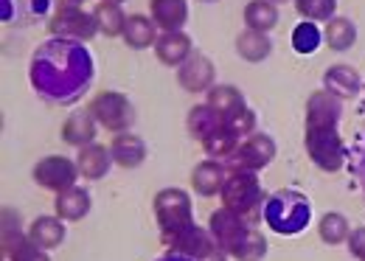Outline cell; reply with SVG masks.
<instances>
[{
	"instance_id": "29",
	"label": "cell",
	"mask_w": 365,
	"mask_h": 261,
	"mask_svg": "<svg viewBox=\"0 0 365 261\" xmlns=\"http://www.w3.org/2000/svg\"><path fill=\"white\" fill-rule=\"evenodd\" d=\"M323 40L331 51H349L357 43V29L349 17H331L323 29Z\"/></svg>"
},
{
	"instance_id": "17",
	"label": "cell",
	"mask_w": 365,
	"mask_h": 261,
	"mask_svg": "<svg viewBox=\"0 0 365 261\" xmlns=\"http://www.w3.org/2000/svg\"><path fill=\"white\" fill-rule=\"evenodd\" d=\"M149 17L160 31H180L188 23V3L185 0H152Z\"/></svg>"
},
{
	"instance_id": "10",
	"label": "cell",
	"mask_w": 365,
	"mask_h": 261,
	"mask_svg": "<svg viewBox=\"0 0 365 261\" xmlns=\"http://www.w3.org/2000/svg\"><path fill=\"white\" fill-rule=\"evenodd\" d=\"M76 174H79L76 160L62 158V155H48V158H43V160L34 166L31 177H34L37 185H43L48 191L59 194V191H68V188L76 185Z\"/></svg>"
},
{
	"instance_id": "31",
	"label": "cell",
	"mask_w": 365,
	"mask_h": 261,
	"mask_svg": "<svg viewBox=\"0 0 365 261\" xmlns=\"http://www.w3.org/2000/svg\"><path fill=\"white\" fill-rule=\"evenodd\" d=\"M318 233L326 245H343L351 236V227H349V219L343 217V214L329 211V214H323V219H320Z\"/></svg>"
},
{
	"instance_id": "34",
	"label": "cell",
	"mask_w": 365,
	"mask_h": 261,
	"mask_svg": "<svg viewBox=\"0 0 365 261\" xmlns=\"http://www.w3.org/2000/svg\"><path fill=\"white\" fill-rule=\"evenodd\" d=\"M320 43H323V34H320L318 23L304 20V23H298L292 29V48L298 53H315L320 48Z\"/></svg>"
},
{
	"instance_id": "8",
	"label": "cell",
	"mask_w": 365,
	"mask_h": 261,
	"mask_svg": "<svg viewBox=\"0 0 365 261\" xmlns=\"http://www.w3.org/2000/svg\"><path fill=\"white\" fill-rule=\"evenodd\" d=\"M275 158V140L264 132H253L247 138L239 140L236 152L228 158V169H247V172H259L264 169Z\"/></svg>"
},
{
	"instance_id": "33",
	"label": "cell",
	"mask_w": 365,
	"mask_h": 261,
	"mask_svg": "<svg viewBox=\"0 0 365 261\" xmlns=\"http://www.w3.org/2000/svg\"><path fill=\"white\" fill-rule=\"evenodd\" d=\"M205 104H211L220 116H225V113H230V110H236V107L245 104V96L233 85H214L208 90V96H205Z\"/></svg>"
},
{
	"instance_id": "7",
	"label": "cell",
	"mask_w": 365,
	"mask_h": 261,
	"mask_svg": "<svg viewBox=\"0 0 365 261\" xmlns=\"http://www.w3.org/2000/svg\"><path fill=\"white\" fill-rule=\"evenodd\" d=\"M48 31H51V37L88 43V40L96 37L98 23H96V14L85 11L82 6H68V9H56L53 11V17L48 20Z\"/></svg>"
},
{
	"instance_id": "19",
	"label": "cell",
	"mask_w": 365,
	"mask_h": 261,
	"mask_svg": "<svg viewBox=\"0 0 365 261\" xmlns=\"http://www.w3.org/2000/svg\"><path fill=\"white\" fill-rule=\"evenodd\" d=\"M76 166H79V174L85 180H101V177H107L110 166H113L110 146H101V143L82 146L79 155H76Z\"/></svg>"
},
{
	"instance_id": "39",
	"label": "cell",
	"mask_w": 365,
	"mask_h": 261,
	"mask_svg": "<svg viewBox=\"0 0 365 261\" xmlns=\"http://www.w3.org/2000/svg\"><path fill=\"white\" fill-rule=\"evenodd\" d=\"M158 261H194V259H188V256H180V253H169V256H163V259H158Z\"/></svg>"
},
{
	"instance_id": "15",
	"label": "cell",
	"mask_w": 365,
	"mask_h": 261,
	"mask_svg": "<svg viewBox=\"0 0 365 261\" xmlns=\"http://www.w3.org/2000/svg\"><path fill=\"white\" fill-rule=\"evenodd\" d=\"M225 177H228V166H222V160H202L194 166L191 172V188L200 194V197H214L222 191L225 185Z\"/></svg>"
},
{
	"instance_id": "11",
	"label": "cell",
	"mask_w": 365,
	"mask_h": 261,
	"mask_svg": "<svg viewBox=\"0 0 365 261\" xmlns=\"http://www.w3.org/2000/svg\"><path fill=\"white\" fill-rule=\"evenodd\" d=\"M214 62L205 53H191L180 68H178V82L188 93H208L214 87Z\"/></svg>"
},
{
	"instance_id": "25",
	"label": "cell",
	"mask_w": 365,
	"mask_h": 261,
	"mask_svg": "<svg viewBox=\"0 0 365 261\" xmlns=\"http://www.w3.org/2000/svg\"><path fill=\"white\" fill-rule=\"evenodd\" d=\"M222 127V116L211 107V104H197V107H191V113H188V135L191 138H197L200 143L211 135V132H217Z\"/></svg>"
},
{
	"instance_id": "5",
	"label": "cell",
	"mask_w": 365,
	"mask_h": 261,
	"mask_svg": "<svg viewBox=\"0 0 365 261\" xmlns=\"http://www.w3.org/2000/svg\"><path fill=\"white\" fill-rule=\"evenodd\" d=\"M93 113V118L98 121V127L110 132H130L133 121H135V110L130 104V98L124 93H115V90H101L88 107Z\"/></svg>"
},
{
	"instance_id": "3",
	"label": "cell",
	"mask_w": 365,
	"mask_h": 261,
	"mask_svg": "<svg viewBox=\"0 0 365 261\" xmlns=\"http://www.w3.org/2000/svg\"><path fill=\"white\" fill-rule=\"evenodd\" d=\"M222 197V205L239 214V217H250L253 211H259L262 200H264V191H262V183L256 172H247V169H228L225 177V185L220 191Z\"/></svg>"
},
{
	"instance_id": "13",
	"label": "cell",
	"mask_w": 365,
	"mask_h": 261,
	"mask_svg": "<svg viewBox=\"0 0 365 261\" xmlns=\"http://www.w3.org/2000/svg\"><path fill=\"white\" fill-rule=\"evenodd\" d=\"M340 121V98L331 96L329 90H318L307 101V130L315 127H337Z\"/></svg>"
},
{
	"instance_id": "37",
	"label": "cell",
	"mask_w": 365,
	"mask_h": 261,
	"mask_svg": "<svg viewBox=\"0 0 365 261\" xmlns=\"http://www.w3.org/2000/svg\"><path fill=\"white\" fill-rule=\"evenodd\" d=\"M9 261H51V259H48V250H40L31 239H26V242L11 253Z\"/></svg>"
},
{
	"instance_id": "36",
	"label": "cell",
	"mask_w": 365,
	"mask_h": 261,
	"mask_svg": "<svg viewBox=\"0 0 365 261\" xmlns=\"http://www.w3.org/2000/svg\"><path fill=\"white\" fill-rule=\"evenodd\" d=\"M334 9L337 0H295V11L312 23H329L334 17Z\"/></svg>"
},
{
	"instance_id": "9",
	"label": "cell",
	"mask_w": 365,
	"mask_h": 261,
	"mask_svg": "<svg viewBox=\"0 0 365 261\" xmlns=\"http://www.w3.org/2000/svg\"><path fill=\"white\" fill-rule=\"evenodd\" d=\"M163 242L169 245L172 253H180V256H188V259H194V261H208L214 253L222 250V247L217 245V239L211 236V230H208V227H200V225H194V222H191L188 227H182L180 233L166 236Z\"/></svg>"
},
{
	"instance_id": "35",
	"label": "cell",
	"mask_w": 365,
	"mask_h": 261,
	"mask_svg": "<svg viewBox=\"0 0 365 261\" xmlns=\"http://www.w3.org/2000/svg\"><path fill=\"white\" fill-rule=\"evenodd\" d=\"M222 127L242 140V138L256 132V116H253V110H247V104H242V107H236V110L222 116Z\"/></svg>"
},
{
	"instance_id": "2",
	"label": "cell",
	"mask_w": 365,
	"mask_h": 261,
	"mask_svg": "<svg viewBox=\"0 0 365 261\" xmlns=\"http://www.w3.org/2000/svg\"><path fill=\"white\" fill-rule=\"evenodd\" d=\"M312 219V205L301 191H275L264 200V222L281 236H295L307 230Z\"/></svg>"
},
{
	"instance_id": "30",
	"label": "cell",
	"mask_w": 365,
	"mask_h": 261,
	"mask_svg": "<svg viewBox=\"0 0 365 261\" xmlns=\"http://www.w3.org/2000/svg\"><path fill=\"white\" fill-rule=\"evenodd\" d=\"M236 51H239V56L247 59V62H262V59L270 56L273 45L267 40V34L253 31V29H245V31L236 37Z\"/></svg>"
},
{
	"instance_id": "16",
	"label": "cell",
	"mask_w": 365,
	"mask_h": 261,
	"mask_svg": "<svg viewBox=\"0 0 365 261\" xmlns=\"http://www.w3.org/2000/svg\"><path fill=\"white\" fill-rule=\"evenodd\" d=\"M51 0H0V20L9 26H26L48 14Z\"/></svg>"
},
{
	"instance_id": "12",
	"label": "cell",
	"mask_w": 365,
	"mask_h": 261,
	"mask_svg": "<svg viewBox=\"0 0 365 261\" xmlns=\"http://www.w3.org/2000/svg\"><path fill=\"white\" fill-rule=\"evenodd\" d=\"M245 227H247L245 217H239V214L228 211L225 205L217 208V211L211 214V219H208V230H211V236L217 239V245H220L225 253L239 242V236L245 233Z\"/></svg>"
},
{
	"instance_id": "20",
	"label": "cell",
	"mask_w": 365,
	"mask_h": 261,
	"mask_svg": "<svg viewBox=\"0 0 365 261\" xmlns=\"http://www.w3.org/2000/svg\"><path fill=\"white\" fill-rule=\"evenodd\" d=\"M155 56L163 65L180 68L182 62L191 56V37L182 34V31H160V37L155 43Z\"/></svg>"
},
{
	"instance_id": "41",
	"label": "cell",
	"mask_w": 365,
	"mask_h": 261,
	"mask_svg": "<svg viewBox=\"0 0 365 261\" xmlns=\"http://www.w3.org/2000/svg\"><path fill=\"white\" fill-rule=\"evenodd\" d=\"M270 3H273V6H281V3H289V0H270Z\"/></svg>"
},
{
	"instance_id": "4",
	"label": "cell",
	"mask_w": 365,
	"mask_h": 261,
	"mask_svg": "<svg viewBox=\"0 0 365 261\" xmlns=\"http://www.w3.org/2000/svg\"><path fill=\"white\" fill-rule=\"evenodd\" d=\"M155 219L160 227V236H175L182 227H188L194 222L191 211V200L182 188H163L155 194Z\"/></svg>"
},
{
	"instance_id": "42",
	"label": "cell",
	"mask_w": 365,
	"mask_h": 261,
	"mask_svg": "<svg viewBox=\"0 0 365 261\" xmlns=\"http://www.w3.org/2000/svg\"><path fill=\"white\" fill-rule=\"evenodd\" d=\"M110 3H124V0H110Z\"/></svg>"
},
{
	"instance_id": "32",
	"label": "cell",
	"mask_w": 365,
	"mask_h": 261,
	"mask_svg": "<svg viewBox=\"0 0 365 261\" xmlns=\"http://www.w3.org/2000/svg\"><path fill=\"white\" fill-rule=\"evenodd\" d=\"M236 146H239V138H236L233 132L225 130V127L211 132V135L202 140V149H205V155H211V160H228L230 155L236 152Z\"/></svg>"
},
{
	"instance_id": "28",
	"label": "cell",
	"mask_w": 365,
	"mask_h": 261,
	"mask_svg": "<svg viewBox=\"0 0 365 261\" xmlns=\"http://www.w3.org/2000/svg\"><path fill=\"white\" fill-rule=\"evenodd\" d=\"M93 14H96V23H98V31H101V34H107V37L124 34V26H127V17H130V14H124L121 3L101 0Z\"/></svg>"
},
{
	"instance_id": "24",
	"label": "cell",
	"mask_w": 365,
	"mask_h": 261,
	"mask_svg": "<svg viewBox=\"0 0 365 261\" xmlns=\"http://www.w3.org/2000/svg\"><path fill=\"white\" fill-rule=\"evenodd\" d=\"M124 43L135 51H143V48H155L158 43V26L152 17H143V14H130L127 17V26H124Z\"/></svg>"
},
{
	"instance_id": "22",
	"label": "cell",
	"mask_w": 365,
	"mask_h": 261,
	"mask_svg": "<svg viewBox=\"0 0 365 261\" xmlns=\"http://www.w3.org/2000/svg\"><path fill=\"white\" fill-rule=\"evenodd\" d=\"M323 90H329L331 96H337V98H351V96H357L360 93V73L354 71V68H349V65H331L329 71H326V76H323Z\"/></svg>"
},
{
	"instance_id": "38",
	"label": "cell",
	"mask_w": 365,
	"mask_h": 261,
	"mask_svg": "<svg viewBox=\"0 0 365 261\" xmlns=\"http://www.w3.org/2000/svg\"><path fill=\"white\" fill-rule=\"evenodd\" d=\"M349 250L360 261H365V227L351 230V236H349Z\"/></svg>"
},
{
	"instance_id": "1",
	"label": "cell",
	"mask_w": 365,
	"mask_h": 261,
	"mask_svg": "<svg viewBox=\"0 0 365 261\" xmlns=\"http://www.w3.org/2000/svg\"><path fill=\"white\" fill-rule=\"evenodd\" d=\"M31 85L53 104H73L79 96L88 93L93 82L91 51L76 40L51 37L34 51L31 59Z\"/></svg>"
},
{
	"instance_id": "14",
	"label": "cell",
	"mask_w": 365,
	"mask_h": 261,
	"mask_svg": "<svg viewBox=\"0 0 365 261\" xmlns=\"http://www.w3.org/2000/svg\"><path fill=\"white\" fill-rule=\"evenodd\" d=\"M113 163L121 169H138L146 160V143L138 138L135 132H118L110 143Z\"/></svg>"
},
{
	"instance_id": "43",
	"label": "cell",
	"mask_w": 365,
	"mask_h": 261,
	"mask_svg": "<svg viewBox=\"0 0 365 261\" xmlns=\"http://www.w3.org/2000/svg\"><path fill=\"white\" fill-rule=\"evenodd\" d=\"M202 3H217V0H202Z\"/></svg>"
},
{
	"instance_id": "40",
	"label": "cell",
	"mask_w": 365,
	"mask_h": 261,
	"mask_svg": "<svg viewBox=\"0 0 365 261\" xmlns=\"http://www.w3.org/2000/svg\"><path fill=\"white\" fill-rule=\"evenodd\" d=\"M59 3V9H68V6H82L85 0H56Z\"/></svg>"
},
{
	"instance_id": "23",
	"label": "cell",
	"mask_w": 365,
	"mask_h": 261,
	"mask_svg": "<svg viewBox=\"0 0 365 261\" xmlns=\"http://www.w3.org/2000/svg\"><path fill=\"white\" fill-rule=\"evenodd\" d=\"M91 214V194L79 185L56 194V217L65 222H79Z\"/></svg>"
},
{
	"instance_id": "21",
	"label": "cell",
	"mask_w": 365,
	"mask_h": 261,
	"mask_svg": "<svg viewBox=\"0 0 365 261\" xmlns=\"http://www.w3.org/2000/svg\"><path fill=\"white\" fill-rule=\"evenodd\" d=\"M26 233H29V239H31L40 250H56V247L65 242V219L37 217Z\"/></svg>"
},
{
	"instance_id": "18",
	"label": "cell",
	"mask_w": 365,
	"mask_h": 261,
	"mask_svg": "<svg viewBox=\"0 0 365 261\" xmlns=\"http://www.w3.org/2000/svg\"><path fill=\"white\" fill-rule=\"evenodd\" d=\"M96 124L98 121L93 118L91 110H76L62 124V140L68 146H76V149H82L88 143H96Z\"/></svg>"
},
{
	"instance_id": "26",
	"label": "cell",
	"mask_w": 365,
	"mask_h": 261,
	"mask_svg": "<svg viewBox=\"0 0 365 261\" xmlns=\"http://www.w3.org/2000/svg\"><path fill=\"white\" fill-rule=\"evenodd\" d=\"M267 253V239L262 236V230L256 227H245V233L239 236V242L228 250V256H233L236 261H262Z\"/></svg>"
},
{
	"instance_id": "6",
	"label": "cell",
	"mask_w": 365,
	"mask_h": 261,
	"mask_svg": "<svg viewBox=\"0 0 365 261\" xmlns=\"http://www.w3.org/2000/svg\"><path fill=\"white\" fill-rule=\"evenodd\" d=\"M307 152L320 172H340L346 163V146L337 127L307 130Z\"/></svg>"
},
{
	"instance_id": "27",
	"label": "cell",
	"mask_w": 365,
	"mask_h": 261,
	"mask_svg": "<svg viewBox=\"0 0 365 261\" xmlns=\"http://www.w3.org/2000/svg\"><path fill=\"white\" fill-rule=\"evenodd\" d=\"M275 26H278V6H273L270 0H250L245 6V29L267 34Z\"/></svg>"
}]
</instances>
